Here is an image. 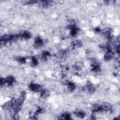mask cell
<instances>
[{
    "label": "cell",
    "mask_w": 120,
    "mask_h": 120,
    "mask_svg": "<svg viewBox=\"0 0 120 120\" xmlns=\"http://www.w3.org/2000/svg\"><path fill=\"white\" fill-rule=\"evenodd\" d=\"M113 57V53L111 50L106 52L104 55V60H109L112 59Z\"/></svg>",
    "instance_id": "3957f363"
},
{
    "label": "cell",
    "mask_w": 120,
    "mask_h": 120,
    "mask_svg": "<svg viewBox=\"0 0 120 120\" xmlns=\"http://www.w3.org/2000/svg\"><path fill=\"white\" fill-rule=\"evenodd\" d=\"M101 110L104 111H109L111 109V105L108 102H104L100 106Z\"/></svg>",
    "instance_id": "7a4b0ae2"
},
{
    "label": "cell",
    "mask_w": 120,
    "mask_h": 120,
    "mask_svg": "<svg viewBox=\"0 0 120 120\" xmlns=\"http://www.w3.org/2000/svg\"><path fill=\"white\" fill-rule=\"evenodd\" d=\"M30 89L34 92H41L42 90V87L38 84L37 83H30L29 85Z\"/></svg>",
    "instance_id": "6da1fadb"
},
{
    "label": "cell",
    "mask_w": 120,
    "mask_h": 120,
    "mask_svg": "<svg viewBox=\"0 0 120 120\" xmlns=\"http://www.w3.org/2000/svg\"><path fill=\"white\" fill-rule=\"evenodd\" d=\"M40 96L41 97L44 98H47L50 94V92L47 90H42V91L40 92Z\"/></svg>",
    "instance_id": "277c9868"
}]
</instances>
